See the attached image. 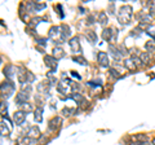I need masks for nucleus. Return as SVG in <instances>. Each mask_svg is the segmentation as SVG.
I'll return each mask as SVG.
<instances>
[{
  "mask_svg": "<svg viewBox=\"0 0 155 145\" xmlns=\"http://www.w3.org/2000/svg\"><path fill=\"white\" fill-rule=\"evenodd\" d=\"M131 16H132V8L129 5H123L119 8V14H118V19L123 25H127L131 21Z\"/></svg>",
  "mask_w": 155,
  "mask_h": 145,
  "instance_id": "1",
  "label": "nucleus"
},
{
  "mask_svg": "<svg viewBox=\"0 0 155 145\" xmlns=\"http://www.w3.org/2000/svg\"><path fill=\"white\" fill-rule=\"evenodd\" d=\"M62 31V27L61 26H54V27H52V29L49 30V38L50 39H53L54 42H57V43H61L65 40V35H63V33H61Z\"/></svg>",
  "mask_w": 155,
  "mask_h": 145,
  "instance_id": "2",
  "label": "nucleus"
},
{
  "mask_svg": "<svg viewBox=\"0 0 155 145\" xmlns=\"http://www.w3.org/2000/svg\"><path fill=\"white\" fill-rule=\"evenodd\" d=\"M0 89L3 91V97H10L14 92V84L12 82H5V83L0 84Z\"/></svg>",
  "mask_w": 155,
  "mask_h": 145,
  "instance_id": "3",
  "label": "nucleus"
},
{
  "mask_svg": "<svg viewBox=\"0 0 155 145\" xmlns=\"http://www.w3.org/2000/svg\"><path fill=\"white\" fill-rule=\"evenodd\" d=\"M25 119H26V113L23 110H18L13 114V120L17 126H21V124L25 122Z\"/></svg>",
  "mask_w": 155,
  "mask_h": 145,
  "instance_id": "4",
  "label": "nucleus"
},
{
  "mask_svg": "<svg viewBox=\"0 0 155 145\" xmlns=\"http://www.w3.org/2000/svg\"><path fill=\"white\" fill-rule=\"evenodd\" d=\"M12 128H10V123L5 122V120H1L0 122V135L1 136H8L10 134Z\"/></svg>",
  "mask_w": 155,
  "mask_h": 145,
  "instance_id": "5",
  "label": "nucleus"
},
{
  "mask_svg": "<svg viewBox=\"0 0 155 145\" xmlns=\"http://www.w3.org/2000/svg\"><path fill=\"white\" fill-rule=\"evenodd\" d=\"M97 60H98V64L103 68L108 66V56L105 52H98V56H97Z\"/></svg>",
  "mask_w": 155,
  "mask_h": 145,
  "instance_id": "6",
  "label": "nucleus"
},
{
  "mask_svg": "<svg viewBox=\"0 0 155 145\" xmlns=\"http://www.w3.org/2000/svg\"><path fill=\"white\" fill-rule=\"evenodd\" d=\"M70 47L74 53H80V44H79V38L75 36L70 40Z\"/></svg>",
  "mask_w": 155,
  "mask_h": 145,
  "instance_id": "7",
  "label": "nucleus"
},
{
  "mask_svg": "<svg viewBox=\"0 0 155 145\" xmlns=\"http://www.w3.org/2000/svg\"><path fill=\"white\" fill-rule=\"evenodd\" d=\"M44 61L48 68H50L52 70H56L57 69V60L54 57H50V56H45L44 57Z\"/></svg>",
  "mask_w": 155,
  "mask_h": 145,
  "instance_id": "8",
  "label": "nucleus"
},
{
  "mask_svg": "<svg viewBox=\"0 0 155 145\" xmlns=\"http://www.w3.org/2000/svg\"><path fill=\"white\" fill-rule=\"evenodd\" d=\"M39 135H40V131H39V128L36 126L29 128V132H27V138L29 139H36L39 138Z\"/></svg>",
  "mask_w": 155,
  "mask_h": 145,
  "instance_id": "9",
  "label": "nucleus"
},
{
  "mask_svg": "<svg viewBox=\"0 0 155 145\" xmlns=\"http://www.w3.org/2000/svg\"><path fill=\"white\" fill-rule=\"evenodd\" d=\"M27 99H29V95H27V93L19 92L18 95H17V97H16V101H17V104L23 105V104H26V100H27Z\"/></svg>",
  "mask_w": 155,
  "mask_h": 145,
  "instance_id": "10",
  "label": "nucleus"
},
{
  "mask_svg": "<svg viewBox=\"0 0 155 145\" xmlns=\"http://www.w3.org/2000/svg\"><path fill=\"white\" fill-rule=\"evenodd\" d=\"M112 30H114V29H105V30L102 31V38H103L106 42L114 40V38H112V33H111Z\"/></svg>",
  "mask_w": 155,
  "mask_h": 145,
  "instance_id": "11",
  "label": "nucleus"
},
{
  "mask_svg": "<svg viewBox=\"0 0 155 145\" xmlns=\"http://www.w3.org/2000/svg\"><path fill=\"white\" fill-rule=\"evenodd\" d=\"M124 66H125L127 69H129V70H136L137 69V66H136L134 61L132 60V58H128V60L124 61Z\"/></svg>",
  "mask_w": 155,
  "mask_h": 145,
  "instance_id": "12",
  "label": "nucleus"
},
{
  "mask_svg": "<svg viewBox=\"0 0 155 145\" xmlns=\"http://www.w3.org/2000/svg\"><path fill=\"white\" fill-rule=\"evenodd\" d=\"M43 120V108H38L35 110V122L40 123Z\"/></svg>",
  "mask_w": 155,
  "mask_h": 145,
  "instance_id": "13",
  "label": "nucleus"
},
{
  "mask_svg": "<svg viewBox=\"0 0 155 145\" xmlns=\"http://www.w3.org/2000/svg\"><path fill=\"white\" fill-rule=\"evenodd\" d=\"M140 60H141L142 64H149L150 62V53L149 52H143L140 54Z\"/></svg>",
  "mask_w": 155,
  "mask_h": 145,
  "instance_id": "14",
  "label": "nucleus"
},
{
  "mask_svg": "<svg viewBox=\"0 0 155 145\" xmlns=\"http://www.w3.org/2000/svg\"><path fill=\"white\" fill-rule=\"evenodd\" d=\"M53 53H54V58H56V60H60V58H62L65 56V52L62 48H54Z\"/></svg>",
  "mask_w": 155,
  "mask_h": 145,
  "instance_id": "15",
  "label": "nucleus"
},
{
  "mask_svg": "<svg viewBox=\"0 0 155 145\" xmlns=\"http://www.w3.org/2000/svg\"><path fill=\"white\" fill-rule=\"evenodd\" d=\"M85 36H87V39L91 43H96V40H97V35H96V33H93V31H87Z\"/></svg>",
  "mask_w": 155,
  "mask_h": 145,
  "instance_id": "16",
  "label": "nucleus"
},
{
  "mask_svg": "<svg viewBox=\"0 0 155 145\" xmlns=\"http://www.w3.org/2000/svg\"><path fill=\"white\" fill-rule=\"evenodd\" d=\"M13 70H14V66H12V65H8L5 69H4V74L8 77V78H12L13 77Z\"/></svg>",
  "mask_w": 155,
  "mask_h": 145,
  "instance_id": "17",
  "label": "nucleus"
},
{
  "mask_svg": "<svg viewBox=\"0 0 155 145\" xmlns=\"http://www.w3.org/2000/svg\"><path fill=\"white\" fill-rule=\"evenodd\" d=\"M146 49L149 51V52H153V51H155V42L154 40H149V42H146Z\"/></svg>",
  "mask_w": 155,
  "mask_h": 145,
  "instance_id": "18",
  "label": "nucleus"
},
{
  "mask_svg": "<svg viewBox=\"0 0 155 145\" xmlns=\"http://www.w3.org/2000/svg\"><path fill=\"white\" fill-rule=\"evenodd\" d=\"M7 112H8V104L3 101V103H0V114H1V115H5Z\"/></svg>",
  "mask_w": 155,
  "mask_h": 145,
  "instance_id": "19",
  "label": "nucleus"
},
{
  "mask_svg": "<svg viewBox=\"0 0 155 145\" xmlns=\"http://www.w3.org/2000/svg\"><path fill=\"white\" fill-rule=\"evenodd\" d=\"M61 123V118H53L52 120L49 122V126H50V128H56L57 127V124H60Z\"/></svg>",
  "mask_w": 155,
  "mask_h": 145,
  "instance_id": "20",
  "label": "nucleus"
},
{
  "mask_svg": "<svg viewBox=\"0 0 155 145\" xmlns=\"http://www.w3.org/2000/svg\"><path fill=\"white\" fill-rule=\"evenodd\" d=\"M98 22L101 23V25H105V23L107 22V17H106V14L105 13H101L98 16Z\"/></svg>",
  "mask_w": 155,
  "mask_h": 145,
  "instance_id": "21",
  "label": "nucleus"
},
{
  "mask_svg": "<svg viewBox=\"0 0 155 145\" xmlns=\"http://www.w3.org/2000/svg\"><path fill=\"white\" fill-rule=\"evenodd\" d=\"M147 34L151 35L153 38H155V29L153 26H149V29H147Z\"/></svg>",
  "mask_w": 155,
  "mask_h": 145,
  "instance_id": "22",
  "label": "nucleus"
},
{
  "mask_svg": "<svg viewBox=\"0 0 155 145\" xmlns=\"http://www.w3.org/2000/svg\"><path fill=\"white\" fill-rule=\"evenodd\" d=\"M21 106L23 108V110H26V112H31V110H32V106H31L30 104H23V105H21Z\"/></svg>",
  "mask_w": 155,
  "mask_h": 145,
  "instance_id": "23",
  "label": "nucleus"
},
{
  "mask_svg": "<svg viewBox=\"0 0 155 145\" xmlns=\"http://www.w3.org/2000/svg\"><path fill=\"white\" fill-rule=\"evenodd\" d=\"M74 61H79L81 65H87V61H85L83 57H74Z\"/></svg>",
  "mask_w": 155,
  "mask_h": 145,
  "instance_id": "24",
  "label": "nucleus"
},
{
  "mask_svg": "<svg viewBox=\"0 0 155 145\" xmlns=\"http://www.w3.org/2000/svg\"><path fill=\"white\" fill-rule=\"evenodd\" d=\"M108 71L111 73V75H112V77H115V78H118V77H119V73L116 71V70H114V69H110Z\"/></svg>",
  "mask_w": 155,
  "mask_h": 145,
  "instance_id": "25",
  "label": "nucleus"
},
{
  "mask_svg": "<svg viewBox=\"0 0 155 145\" xmlns=\"http://www.w3.org/2000/svg\"><path fill=\"white\" fill-rule=\"evenodd\" d=\"M137 145H150L149 143H138Z\"/></svg>",
  "mask_w": 155,
  "mask_h": 145,
  "instance_id": "26",
  "label": "nucleus"
},
{
  "mask_svg": "<svg viewBox=\"0 0 155 145\" xmlns=\"http://www.w3.org/2000/svg\"><path fill=\"white\" fill-rule=\"evenodd\" d=\"M153 145H155V138L153 139Z\"/></svg>",
  "mask_w": 155,
  "mask_h": 145,
  "instance_id": "27",
  "label": "nucleus"
},
{
  "mask_svg": "<svg viewBox=\"0 0 155 145\" xmlns=\"http://www.w3.org/2000/svg\"><path fill=\"white\" fill-rule=\"evenodd\" d=\"M0 62H1V60H0Z\"/></svg>",
  "mask_w": 155,
  "mask_h": 145,
  "instance_id": "28",
  "label": "nucleus"
},
{
  "mask_svg": "<svg viewBox=\"0 0 155 145\" xmlns=\"http://www.w3.org/2000/svg\"><path fill=\"white\" fill-rule=\"evenodd\" d=\"M17 145H18V144H17Z\"/></svg>",
  "mask_w": 155,
  "mask_h": 145,
  "instance_id": "29",
  "label": "nucleus"
}]
</instances>
